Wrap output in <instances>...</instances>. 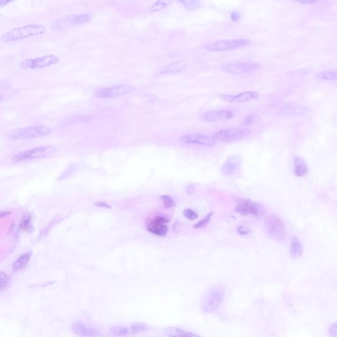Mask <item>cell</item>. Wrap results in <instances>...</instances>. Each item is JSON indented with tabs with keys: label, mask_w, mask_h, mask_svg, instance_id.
Wrapping results in <instances>:
<instances>
[{
	"label": "cell",
	"mask_w": 337,
	"mask_h": 337,
	"mask_svg": "<svg viewBox=\"0 0 337 337\" xmlns=\"http://www.w3.org/2000/svg\"><path fill=\"white\" fill-rule=\"evenodd\" d=\"M149 330V326L144 323H134L130 326L131 332L137 334L139 332H146Z\"/></svg>",
	"instance_id": "f546056e"
},
{
	"label": "cell",
	"mask_w": 337,
	"mask_h": 337,
	"mask_svg": "<svg viewBox=\"0 0 337 337\" xmlns=\"http://www.w3.org/2000/svg\"><path fill=\"white\" fill-rule=\"evenodd\" d=\"M95 206L98 207H102L104 208H108V209H111L112 207L110 205H108L107 203L103 202H99L95 204Z\"/></svg>",
	"instance_id": "ab89813d"
},
{
	"label": "cell",
	"mask_w": 337,
	"mask_h": 337,
	"mask_svg": "<svg viewBox=\"0 0 337 337\" xmlns=\"http://www.w3.org/2000/svg\"><path fill=\"white\" fill-rule=\"evenodd\" d=\"M92 16L90 14H74L56 20L52 24V28L62 30L70 26H80L90 22Z\"/></svg>",
	"instance_id": "30bf717a"
},
{
	"label": "cell",
	"mask_w": 337,
	"mask_h": 337,
	"mask_svg": "<svg viewBox=\"0 0 337 337\" xmlns=\"http://www.w3.org/2000/svg\"><path fill=\"white\" fill-rule=\"evenodd\" d=\"M11 214L10 212H0V218L5 217V216H9Z\"/></svg>",
	"instance_id": "7bdbcfd3"
},
{
	"label": "cell",
	"mask_w": 337,
	"mask_h": 337,
	"mask_svg": "<svg viewBox=\"0 0 337 337\" xmlns=\"http://www.w3.org/2000/svg\"><path fill=\"white\" fill-rule=\"evenodd\" d=\"M161 199L163 201L164 204L166 208H172L176 206V202L174 201V200L170 196H162Z\"/></svg>",
	"instance_id": "1f68e13d"
},
{
	"label": "cell",
	"mask_w": 337,
	"mask_h": 337,
	"mask_svg": "<svg viewBox=\"0 0 337 337\" xmlns=\"http://www.w3.org/2000/svg\"><path fill=\"white\" fill-rule=\"evenodd\" d=\"M299 3L306 4V5H312V4L317 3V1H314V0H302V1H298Z\"/></svg>",
	"instance_id": "b9f144b4"
},
{
	"label": "cell",
	"mask_w": 337,
	"mask_h": 337,
	"mask_svg": "<svg viewBox=\"0 0 337 337\" xmlns=\"http://www.w3.org/2000/svg\"><path fill=\"white\" fill-rule=\"evenodd\" d=\"M258 120V116L254 115V114H250V115L248 116L246 118H245L244 124L245 126H250L254 124Z\"/></svg>",
	"instance_id": "e575fe53"
},
{
	"label": "cell",
	"mask_w": 337,
	"mask_h": 337,
	"mask_svg": "<svg viewBox=\"0 0 337 337\" xmlns=\"http://www.w3.org/2000/svg\"><path fill=\"white\" fill-rule=\"evenodd\" d=\"M32 256V252H29L28 253L24 254L20 256L16 262H14L13 265V270L14 272L20 271L26 267L27 264H28L29 261Z\"/></svg>",
	"instance_id": "603a6c76"
},
{
	"label": "cell",
	"mask_w": 337,
	"mask_h": 337,
	"mask_svg": "<svg viewBox=\"0 0 337 337\" xmlns=\"http://www.w3.org/2000/svg\"><path fill=\"white\" fill-rule=\"evenodd\" d=\"M195 190L196 186L194 184H190L188 186H186V192L188 195L192 194L195 192Z\"/></svg>",
	"instance_id": "f35d334b"
},
{
	"label": "cell",
	"mask_w": 337,
	"mask_h": 337,
	"mask_svg": "<svg viewBox=\"0 0 337 337\" xmlns=\"http://www.w3.org/2000/svg\"><path fill=\"white\" fill-rule=\"evenodd\" d=\"M241 18V14L239 13L238 12L235 11L232 12L230 14V18L234 22H238L240 20Z\"/></svg>",
	"instance_id": "d590c367"
},
{
	"label": "cell",
	"mask_w": 337,
	"mask_h": 337,
	"mask_svg": "<svg viewBox=\"0 0 337 337\" xmlns=\"http://www.w3.org/2000/svg\"><path fill=\"white\" fill-rule=\"evenodd\" d=\"M183 214H184L185 218L189 220H194L197 219L198 216L196 212L193 211V210L191 209L185 210L184 212H183Z\"/></svg>",
	"instance_id": "836d02e7"
},
{
	"label": "cell",
	"mask_w": 337,
	"mask_h": 337,
	"mask_svg": "<svg viewBox=\"0 0 337 337\" xmlns=\"http://www.w3.org/2000/svg\"><path fill=\"white\" fill-rule=\"evenodd\" d=\"M260 65L257 62H243L236 63L224 64L222 66L224 72L232 74H241L254 72L259 68Z\"/></svg>",
	"instance_id": "8fae6325"
},
{
	"label": "cell",
	"mask_w": 337,
	"mask_h": 337,
	"mask_svg": "<svg viewBox=\"0 0 337 337\" xmlns=\"http://www.w3.org/2000/svg\"><path fill=\"white\" fill-rule=\"evenodd\" d=\"M164 334L168 337H201L193 332H185L176 328H168L164 330Z\"/></svg>",
	"instance_id": "7402d4cb"
},
{
	"label": "cell",
	"mask_w": 337,
	"mask_h": 337,
	"mask_svg": "<svg viewBox=\"0 0 337 337\" xmlns=\"http://www.w3.org/2000/svg\"><path fill=\"white\" fill-rule=\"evenodd\" d=\"M328 334L330 337H336V324L334 323L330 326L328 330Z\"/></svg>",
	"instance_id": "8d00e7d4"
},
{
	"label": "cell",
	"mask_w": 337,
	"mask_h": 337,
	"mask_svg": "<svg viewBox=\"0 0 337 337\" xmlns=\"http://www.w3.org/2000/svg\"><path fill=\"white\" fill-rule=\"evenodd\" d=\"M134 90V87L128 84H116L104 87L96 90L94 94L99 98H113L130 94Z\"/></svg>",
	"instance_id": "9c48e42d"
},
{
	"label": "cell",
	"mask_w": 337,
	"mask_h": 337,
	"mask_svg": "<svg viewBox=\"0 0 337 337\" xmlns=\"http://www.w3.org/2000/svg\"><path fill=\"white\" fill-rule=\"evenodd\" d=\"M170 4L168 1H158L154 4L150 8L149 11L151 13H155V12H159L165 9Z\"/></svg>",
	"instance_id": "f1b7e54d"
},
{
	"label": "cell",
	"mask_w": 337,
	"mask_h": 337,
	"mask_svg": "<svg viewBox=\"0 0 337 337\" xmlns=\"http://www.w3.org/2000/svg\"><path fill=\"white\" fill-rule=\"evenodd\" d=\"M60 58L53 54L46 55L41 57L29 58L20 62V68L22 70H35L38 68H48L59 63Z\"/></svg>",
	"instance_id": "52a82bcc"
},
{
	"label": "cell",
	"mask_w": 337,
	"mask_h": 337,
	"mask_svg": "<svg viewBox=\"0 0 337 337\" xmlns=\"http://www.w3.org/2000/svg\"><path fill=\"white\" fill-rule=\"evenodd\" d=\"M212 215H213L212 213H210L209 214H208L206 217L203 218L202 220H200L199 222H198L197 224H196L195 226H194V228H204V226H206L207 224H209L210 220H211Z\"/></svg>",
	"instance_id": "d6a6232c"
},
{
	"label": "cell",
	"mask_w": 337,
	"mask_h": 337,
	"mask_svg": "<svg viewBox=\"0 0 337 337\" xmlns=\"http://www.w3.org/2000/svg\"><path fill=\"white\" fill-rule=\"evenodd\" d=\"M182 4L184 7L188 10L198 9L201 6L200 2L198 1H182Z\"/></svg>",
	"instance_id": "4dcf8cb0"
},
{
	"label": "cell",
	"mask_w": 337,
	"mask_h": 337,
	"mask_svg": "<svg viewBox=\"0 0 337 337\" xmlns=\"http://www.w3.org/2000/svg\"><path fill=\"white\" fill-rule=\"evenodd\" d=\"M20 226L24 232H30L33 230L32 224V216L30 215H24L20 222Z\"/></svg>",
	"instance_id": "d4e9b609"
},
{
	"label": "cell",
	"mask_w": 337,
	"mask_h": 337,
	"mask_svg": "<svg viewBox=\"0 0 337 337\" xmlns=\"http://www.w3.org/2000/svg\"><path fill=\"white\" fill-rule=\"evenodd\" d=\"M226 290L222 286L212 287L206 293L202 302V309L205 313L211 314L218 310L224 296Z\"/></svg>",
	"instance_id": "3957f363"
},
{
	"label": "cell",
	"mask_w": 337,
	"mask_h": 337,
	"mask_svg": "<svg viewBox=\"0 0 337 337\" xmlns=\"http://www.w3.org/2000/svg\"><path fill=\"white\" fill-rule=\"evenodd\" d=\"M47 28L42 24H32L16 27V28L4 33L0 37L4 43H11L31 37L40 36L46 32Z\"/></svg>",
	"instance_id": "6da1fadb"
},
{
	"label": "cell",
	"mask_w": 337,
	"mask_h": 337,
	"mask_svg": "<svg viewBox=\"0 0 337 337\" xmlns=\"http://www.w3.org/2000/svg\"><path fill=\"white\" fill-rule=\"evenodd\" d=\"M250 43L251 42L249 40L244 38L222 40L208 44L206 46L205 50L208 52L230 51L246 46L250 44Z\"/></svg>",
	"instance_id": "ba28073f"
},
{
	"label": "cell",
	"mask_w": 337,
	"mask_h": 337,
	"mask_svg": "<svg viewBox=\"0 0 337 337\" xmlns=\"http://www.w3.org/2000/svg\"><path fill=\"white\" fill-rule=\"evenodd\" d=\"M184 68V65L182 62H176L170 64L164 68V72H176Z\"/></svg>",
	"instance_id": "4316f807"
},
{
	"label": "cell",
	"mask_w": 337,
	"mask_h": 337,
	"mask_svg": "<svg viewBox=\"0 0 337 337\" xmlns=\"http://www.w3.org/2000/svg\"><path fill=\"white\" fill-rule=\"evenodd\" d=\"M53 132L50 126H34L26 128H14L8 131L5 134L6 138L13 140H30L48 136Z\"/></svg>",
	"instance_id": "7a4b0ae2"
},
{
	"label": "cell",
	"mask_w": 337,
	"mask_h": 337,
	"mask_svg": "<svg viewBox=\"0 0 337 337\" xmlns=\"http://www.w3.org/2000/svg\"><path fill=\"white\" fill-rule=\"evenodd\" d=\"M310 108L304 106H290L282 108L280 114L286 116H303L309 113Z\"/></svg>",
	"instance_id": "d6986e66"
},
{
	"label": "cell",
	"mask_w": 337,
	"mask_h": 337,
	"mask_svg": "<svg viewBox=\"0 0 337 337\" xmlns=\"http://www.w3.org/2000/svg\"><path fill=\"white\" fill-rule=\"evenodd\" d=\"M266 228L270 238L274 240L282 242L286 238V226L284 222L278 216L272 214L267 218Z\"/></svg>",
	"instance_id": "5b68a950"
},
{
	"label": "cell",
	"mask_w": 337,
	"mask_h": 337,
	"mask_svg": "<svg viewBox=\"0 0 337 337\" xmlns=\"http://www.w3.org/2000/svg\"><path fill=\"white\" fill-rule=\"evenodd\" d=\"M337 72L336 68L324 70L316 76L318 80L334 81L336 80Z\"/></svg>",
	"instance_id": "cb8c5ba5"
},
{
	"label": "cell",
	"mask_w": 337,
	"mask_h": 337,
	"mask_svg": "<svg viewBox=\"0 0 337 337\" xmlns=\"http://www.w3.org/2000/svg\"><path fill=\"white\" fill-rule=\"evenodd\" d=\"M234 116V112L222 110L207 112L202 116V120L205 122H220L232 120Z\"/></svg>",
	"instance_id": "2e32d148"
},
{
	"label": "cell",
	"mask_w": 337,
	"mask_h": 337,
	"mask_svg": "<svg viewBox=\"0 0 337 337\" xmlns=\"http://www.w3.org/2000/svg\"><path fill=\"white\" fill-rule=\"evenodd\" d=\"M258 93L256 92H244L234 95L224 94L220 98L228 103H244L255 100L258 98Z\"/></svg>",
	"instance_id": "9a60e30c"
},
{
	"label": "cell",
	"mask_w": 337,
	"mask_h": 337,
	"mask_svg": "<svg viewBox=\"0 0 337 337\" xmlns=\"http://www.w3.org/2000/svg\"><path fill=\"white\" fill-rule=\"evenodd\" d=\"M294 164V174L297 176L302 178V176H306L308 172V168L306 162L303 158L299 157V156H295Z\"/></svg>",
	"instance_id": "ffe728a7"
},
{
	"label": "cell",
	"mask_w": 337,
	"mask_h": 337,
	"mask_svg": "<svg viewBox=\"0 0 337 337\" xmlns=\"http://www.w3.org/2000/svg\"><path fill=\"white\" fill-rule=\"evenodd\" d=\"M56 151L57 149L54 146H44L18 153L14 156L12 160L14 162H20L43 159L54 154Z\"/></svg>",
	"instance_id": "277c9868"
},
{
	"label": "cell",
	"mask_w": 337,
	"mask_h": 337,
	"mask_svg": "<svg viewBox=\"0 0 337 337\" xmlns=\"http://www.w3.org/2000/svg\"><path fill=\"white\" fill-rule=\"evenodd\" d=\"M261 206L250 200H245L235 208V212L241 216H259L261 212Z\"/></svg>",
	"instance_id": "5bb4252c"
},
{
	"label": "cell",
	"mask_w": 337,
	"mask_h": 337,
	"mask_svg": "<svg viewBox=\"0 0 337 337\" xmlns=\"http://www.w3.org/2000/svg\"><path fill=\"white\" fill-rule=\"evenodd\" d=\"M180 142L184 144H192L204 146H213L216 144L215 139L210 135L202 134H188L182 135L180 138Z\"/></svg>",
	"instance_id": "7c38bea8"
},
{
	"label": "cell",
	"mask_w": 337,
	"mask_h": 337,
	"mask_svg": "<svg viewBox=\"0 0 337 337\" xmlns=\"http://www.w3.org/2000/svg\"><path fill=\"white\" fill-rule=\"evenodd\" d=\"M250 133L248 128H228L218 131L212 136L216 141L230 143L243 140L249 136Z\"/></svg>",
	"instance_id": "8992f818"
},
{
	"label": "cell",
	"mask_w": 337,
	"mask_h": 337,
	"mask_svg": "<svg viewBox=\"0 0 337 337\" xmlns=\"http://www.w3.org/2000/svg\"><path fill=\"white\" fill-rule=\"evenodd\" d=\"M242 164V158L240 156H230L222 164L220 168V172L222 176H234L240 170Z\"/></svg>",
	"instance_id": "4fadbf2b"
},
{
	"label": "cell",
	"mask_w": 337,
	"mask_h": 337,
	"mask_svg": "<svg viewBox=\"0 0 337 337\" xmlns=\"http://www.w3.org/2000/svg\"><path fill=\"white\" fill-rule=\"evenodd\" d=\"M110 332L116 336H126L128 334V328L126 326H118L110 328Z\"/></svg>",
	"instance_id": "484cf974"
},
{
	"label": "cell",
	"mask_w": 337,
	"mask_h": 337,
	"mask_svg": "<svg viewBox=\"0 0 337 337\" xmlns=\"http://www.w3.org/2000/svg\"><path fill=\"white\" fill-rule=\"evenodd\" d=\"M4 96L2 94H0V103L4 101Z\"/></svg>",
	"instance_id": "ee69618b"
},
{
	"label": "cell",
	"mask_w": 337,
	"mask_h": 337,
	"mask_svg": "<svg viewBox=\"0 0 337 337\" xmlns=\"http://www.w3.org/2000/svg\"><path fill=\"white\" fill-rule=\"evenodd\" d=\"M72 330L74 334L80 337H100L102 336L100 332L96 328H91L82 322H74L72 324Z\"/></svg>",
	"instance_id": "e0dca14e"
},
{
	"label": "cell",
	"mask_w": 337,
	"mask_h": 337,
	"mask_svg": "<svg viewBox=\"0 0 337 337\" xmlns=\"http://www.w3.org/2000/svg\"><path fill=\"white\" fill-rule=\"evenodd\" d=\"M238 232L240 234L247 235L250 234L251 232L250 230H248V228H245V226H240V228H238Z\"/></svg>",
	"instance_id": "74e56055"
},
{
	"label": "cell",
	"mask_w": 337,
	"mask_h": 337,
	"mask_svg": "<svg viewBox=\"0 0 337 337\" xmlns=\"http://www.w3.org/2000/svg\"><path fill=\"white\" fill-rule=\"evenodd\" d=\"M11 280L6 272H0V292L6 290L10 286Z\"/></svg>",
	"instance_id": "83f0119b"
},
{
	"label": "cell",
	"mask_w": 337,
	"mask_h": 337,
	"mask_svg": "<svg viewBox=\"0 0 337 337\" xmlns=\"http://www.w3.org/2000/svg\"><path fill=\"white\" fill-rule=\"evenodd\" d=\"M290 257L293 259L298 258L303 254L302 244L296 236H292L291 238L290 251Z\"/></svg>",
	"instance_id": "44dd1931"
},
{
	"label": "cell",
	"mask_w": 337,
	"mask_h": 337,
	"mask_svg": "<svg viewBox=\"0 0 337 337\" xmlns=\"http://www.w3.org/2000/svg\"><path fill=\"white\" fill-rule=\"evenodd\" d=\"M12 2L13 1H11V0H0V9L6 7L8 4L12 3Z\"/></svg>",
	"instance_id": "60d3db41"
},
{
	"label": "cell",
	"mask_w": 337,
	"mask_h": 337,
	"mask_svg": "<svg viewBox=\"0 0 337 337\" xmlns=\"http://www.w3.org/2000/svg\"><path fill=\"white\" fill-rule=\"evenodd\" d=\"M168 220L165 218L158 216L152 222L148 224V230L158 236H165L168 234V228L167 224Z\"/></svg>",
	"instance_id": "ac0fdd59"
}]
</instances>
